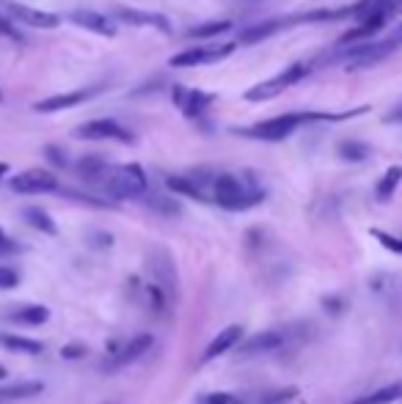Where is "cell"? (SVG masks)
<instances>
[{
  "label": "cell",
  "mask_w": 402,
  "mask_h": 404,
  "mask_svg": "<svg viewBox=\"0 0 402 404\" xmlns=\"http://www.w3.org/2000/svg\"><path fill=\"white\" fill-rule=\"evenodd\" d=\"M309 72H312V66H309V63H292V66H289V69H284L281 75H275V77H270V80H265V83H259V86H254V89L245 91V99H248V102L273 99V96H278L284 89H289V86L301 83Z\"/></svg>",
  "instance_id": "cell-3"
},
{
  "label": "cell",
  "mask_w": 402,
  "mask_h": 404,
  "mask_svg": "<svg viewBox=\"0 0 402 404\" xmlns=\"http://www.w3.org/2000/svg\"><path fill=\"white\" fill-rule=\"evenodd\" d=\"M292 22H295V20H292V17H287V20H268V22L251 25V28L240 31V36H237V45H243V47L259 45V42H265V39H270L273 33H278L281 28H289Z\"/></svg>",
  "instance_id": "cell-13"
},
{
  "label": "cell",
  "mask_w": 402,
  "mask_h": 404,
  "mask_svg": "<svg viewBox=\"0 0 402 404\" xmlns=\"http://www.w3.org/2000/svg\"><path fill=\"white\" fill-rule=\"evenodd\" d=\"M55 193H61L64 198H72V201H78V204H89V207H99V209H105V207H110V201H99V198H94V195H86V193H78V190H55Z\"/></svg>",
  "instance_id": "cell-29"
},
{
  "label": "cell",
  "mask_w": 402,
  "mask_h": 404,
  "mask_svg": "<svg viewBox=\"0 0 402 404\" xmlns=\"http://www.w3.org/2000/svg\"><path fill=\"white\" fill-rule=\"evenodd\" d=\"M116 20L135 25V28H157L160 33H171V22L163 14H152V11H138V8H116L113 11Z\"/></svg>",
  "instance_id": "cell-10"
},
{
  "label": "cell",
  "mask_w": 402,
  "mask_h": 404,
  "mask_svg": "<svg viewBox=\"0 0 402 404\" xmlns=\"http://www.w3.org/2000/svg\"><path fill=\"white\" fill-rule=\"evenodd\" d=\"M392 36H394V39H397V42H400V45H402V25H400V28H397V31H394V33H392Z\"/></svg>",
  "instance_id": "cell-39"
},
{
  "label": "cell",
  "mask_w": 402,
  "mask_h": 404,
  "mask_svg": "<svg viewBox=\"0 0 402 404\" xmlns=\"http://www.w3.org/2000/svg\"><path fill=\"white\" fill-rule=\"evenodd\" d=\"M25 220L34 225L36 231H42V234H50V237L58 234V225L52 223V218L47 215L45 209H39V207H28L25 209Z\"/></svg>",
  "instance_id": "cell-24"
},
{
  "label": "cell",
  "mask_w": 402,
  "mask_h": 404,
  "mask_svg": "<svg viewBox=\"0 0 402 404\" xmlns=\"http://www.w3.org/2000/svg\"><path fill=\"white\" fill-rule=\"evenodd\" d=\"M185 96H187V89H185V86H174V89H171V99H174V105H179V107H182Z\"/></svg>",
  "instance_id": "cell-37"
},
{
  "label": "cell",
  "mask_w": 402,
  "mask_h": 404,
  "mask_svg": "<svg viewBox=\"0 0 402 404\" xmlns=\"http://www.w3.org/2000/svg\"><path fill=\"white\" fill-rule=\"evenodd\" d=\"M386 121H389V124H400L402 121V105L397 107V110H392V113L386 116Z\"/></svg>",
  "instance_id": "cell-38"
},
{
  "label": "cell",
  "mask_w": 402,
  "mask_h": 404,
  "mask_svg": "<svg viewBox=\"0 0 402 404\" xmlns=\"http://www.w3.org/2000/svg\"><path fill=\"white\" fill-rule=\"evenodd\" d=\"M146 187H149V179H146L143 168L135 165V163H130V165H119V168H110L108 179L102 181L105 195L113 198V201L141 198V195L146 193Z\"/></svg>",
  "instance_id": "cell-2"
},
{
  "label": "cell",
  "mask_w": 402,
  "mask_h": 404,
  "mask_svg": "<svg viewBox=\"0 0 402 404\" xmlns=\"http://www.w3.org/2000/svg\"><path fill=\"white\" fill-rule=\"evenodd\" d=\"M402 399V382H392V385H383V388H375L372 394L361 396L353 404H394Z\"/></svg>",
  "instance_id": "cell-21"
},
{
  "label": "cell",
  "mask_w": 402,
  "mask_h": 404,
  "mask_svg": "<svg viewBox=\"0 0 402 404\" xmlns=\"http://www.w3.org/2000/svg\"><path fill=\"white\" fill-rule=\"evenodd\" d=\"M234 50H237V42H229V45H221V47H207V58H204V63H218V61L229 58Z\"/></svg>",
  "instance_id": "cell-30"
},
{
  "label": "cell",
  "mask_w": 402,
  "mask_h": 404,
  "mask_svg": "<svg viewBox=\"0 0 402 404\" xmlns=\"http://www.w3.org/2000/svg\"><path fill=\"white\" fill-rule=\"evenodd\" d=\"M213 193H215V204L231 209V212H240V209H251L257 204L265 201V190L259 187H245L243 179L231 177V174H221L213 181Z\"/></svg>",
  "instance_id": "cell-1"
},
{
  "label": "cell",
  "mask_w": 402,
  "mask_h": 404,
  "mask_svg": "<svg viewBox=\"0 0 402 404\" xmlns=\"http://www.w3.org/2000/svg\"><path fill=\"white\" fill-rule=\"evenodd\" d=\"M372 237L386 248V250H392V253H397L402 256V237H394V234H389V231H380V228H372Z\"/></svg>",
  "instance_id": "cell-28"
},
{
  "label": "cell",
  "mask_w": 402,
  "mask_h": 404,
  "mask_svg": "<svg viewBox=\"0 0 402 404\" xmlns=\"http://www.w3.org/2000/svg\"><path fill=\"white\" fill-rule=\"evenodd\" d=\"M281 344H284V336H281L278 330H265V333H257V336L240 341V344H237V352H240L243 358H251V355L273 352V350H278Z\"/></svg>",
  "instance_id": "cell-12"
},
{
  "label": "cell",
  "mask_w": 402,
  "mask_h": 404,
  "mask_svg": "<svg viewBox=\"0 0 402 404\" xmlns=\"http://www.w3.org/2000/svg\"><path fill=\"white\" fill-rule=\"evenodd\" d=\"M8 319L14 324H22V327H39L50 319V308L45 306H22V308H14Z\"/></svg>",
  "instance_id": "cell-18"
},
{
  "label": "cell",
  "mask_w": 402,
  "mask_h": 404,
  "mask_svg": "<svg viewBox=\"0 0 402 404\" xmlns=\"http://www.w3.org/2000/svg\"><path fill=\"white\" fill-rule=\"evenodd\" d=\"M96 93V89H78V91H64V93H55V96H47L39 99L34 105L36 113H58V110H66V107H78L83 105L86 99H91Z\"/></svg>",
  "instance_id": "cell-9"
},
{
  "label": "cell",
  "mask_w": 402,
  "mask_h": 404,
  "mask_svg": "<svg viewBox=\"0 0 402 404\" xmlns=\"http://www.w3.org/2000/svg\"><path fill=\"white\" fill-rule=\"evenodd\" d=\"M75 137L80 140H119V143H133V133L124 130L119 121L113 119H94V121H86L80 127L72 130Z\"/></svg>",
  "instance_id": "cell-4"
},
{
  "label": "cell",
  "mask_w": 402,
  "mask_h": 404,
  "mask_svg": "<svg viewBox=\"0 0 402 404\" xmlns=\"http://www.w3.org/2000/svg\"><path fill=\"white\" fill-rule=\"evenodd\" d=\"M204 58H207V47H190V50H185V52H177V55H171L168 66H174V69H185V66H199V63H204Z\"/></svg>",
  "instance_id": "cell-25"
},
{
  "label": "cell",
  "mask_w": 402,
  "mask_h": 404,
  "mask_svg": "<svg viewBox=\"0 0 402 404\" xmlns=\"http://www.w3.org/2000/svg\"><path fill=\"white\" fill-rule=\"evenodd\" d=\"M240 341H243V324H229V327H224V330H221V333L207 344V350H204L201 360L210 363V360L221 358V355H226L229 350H234Z\"/></svg>",
  "instance_id": "cell-11"
},
{
  "label": "cell",
  "mask_w": 402,
  "mask_h": 404,
  "mask_svg": "<svg viewBox=\"0 0 402 404\" xmlns=\"http://www.w3.org/2000/svg\"><path fill=\"white\" fill-rule=\"evenodd\" d=\"M166 187L174 193V195H185V198H193V201H207L201 184L196 179H187V177H168Z\"/></svg>",
  "instance_id": "cell-20"
},
{
  "label": "cell",
  "mask_w": 402,
  "mask_h": 404,
  "mask_svg": "<svg viewBox=\"0 0 402 404\" xmlns=\"http://www.w3.org/2000/svg\"><path fill=\"white\" fill-rule=\"evenodd\" d=\"M45 391V382L39 380H25V382H14V385H0V404H14L22 399H34Z\"/></svg>",
  "instance_id": "cell-15"
},
{
  "label": "cell",
  "mask_w": 402,
  "mask_h": 404,
  "mask_svg": "<svg viewBox=\"0 0 402 404\" xmlns=\"http://www.w3.org/2000/svg\"><path fill=\"white\" fill-rule=\"evenodd\" d=\"M0 380H6V366H0Z\"/></svg>",
  "instance_id": "cell-41"
},
{
  "label": "cell",
  "mask_w": 402,
  "mask_h": 404,
  "mask_svg": "<svg viewBox=\"0 0 402 404\" xmlns=\"http://www.w3.org/2000/svg\"><path fill=\"white\" fill-rule=\"evenodd\" d=\"M86 355V344H69L61 350V358L72 360V358H83Z\"/></svg>",
  "instance_id": "cell-36"
},
{
  "label": "cell",
  "mask_w": 402,
  "mask_h": 404,
  "mask_svg": "<svg viewBox=\"0 0 402 404\" xmlns=\"http://www.w3.org/2000/svg\"><path fill=\"white\" fill-rule=\"evenodd\" d=\"M149 269H152V275H155V283L166 292V294H171L174 289H177V267H174V262H171V256L166 253V250H152L149 253Z\"/></svg>",
  "instance_id": "cell-8"
},
{
  "label": "cell",
  "mask_w": 402,
  "mask_h": 404,
  "mask_svg": "<svg viewBox=\"0 0 402 404\" xmlns=\"http://www.w3.org/2000/svg\"><path fill=\"white\" fill-rule=\"evenodd\" d=\"M0 6L6 8L8 17H14L20 25H28V28L52 31V28L61 25L58 14H50V11H42V8H31V6H22V3H14V0H0Z\"/></svg>",
  "instance_id": "cell-5"
},
{
  "label": "cell",
  "mask_w": 402,
  "mask_h": 404,
  "mask_svg": "<svg viewBox=\"0 0 402 404\" xmlns=\"http://www.w3.org/2000/svg\"><path fill=\"white\" fill-rule=\"evenodd\" d=\"M108 174H110V165L99 154H89V157H83L78 163V177L83 181H89V184H102L108 179Z\"/></svg>",
  "instance_id": "cell-16"
},
{
  "label": "cell",
  "mask_w": 402,
  "mask_h": 404,
  "mask_svg": "<svg viewBox=\"0 0 402 404\" xmlns=\"http://www.w3.org/2000/svg\"><path fill=\"white\" fill-rule=\"evenodd\" d=\"M8 187L20 195H39V193H55L58 179H55V174H50L45 168H28L8 181Z\"/></svg>",
  "instance_id": "cell-6"
},
{
  "label": "cell",
  "mask_w": 402,
  "mask_h": 404,
  "mask_svg": "<svg viewBox=\"0 0 402 404\" xmlns=\"http://www.w3.org/2000/svg\"><path fill=\"white\" fill-rule=\"evenodd\" d=\"M400 181H402V165H392V168L383 174V179L378 181V190H375L378 201H392V195H394V190L400 187Z\"/></svg>",
  "instance_id": "cell-22"
},
{
  "label": "cell",
  "mask_w": 402,
  "mask_h": 404,
  "mask_svg": "<svg viewBox=\"0 0 402 404\" xmlns=\"http://www.w3.org/2000/svg\"><path fill=\"white\" fill-rule=\"evenodd\" d=\"M0 99H3V93H0Z\"/></svg>",
  "instance_id": "cell-43"
},
{
  "label": "cell",
  "mask_w": 402,
  "mask_h": 404,
  "mask_svg": "<svg viewBox=\"0 0 402 404\" xmlns=\"http://www.w3.org/2000/svg\"><path fill=\"white\" fill-rule=\"evenodd\" d=\"M201 404H240V399L234 394H210L201 399Z\"/></svg>",
  "instance_id": "cell-34"
},
{
  "label": "cell",
  "mask_w": 402,
  "mask_h": 404,
  "mask_svg": "<svg viewBox=\"0 0 402 404\" xmlns=\"http://www.w3.org/2000/svg\"><path fill=\"white\" fill-rule=\"evenodd\" d=\"M215 102V93H207V91H187V96H185V102H182V113L187 116V119H199L210 105Z\"/></svg>",
  "instance_id": "cell-19"
},
{
  "label": "cell",
  "mask_w": 402,
  "mask_h": 404,
  "mask_svg": "<svg viewBox=\"0 0 402 404\" xmlns=\"http://www.w3.org/2000/svg\"><path fill=\"white\" fill-rule=\"evenodd\" d=\"M3 239H8V237H6V234H3V228H0V242H3Z\"/></svg>",
  "instance_id": "cell-42"
},
{
  "label": "cell",
  "mask_w": 402,
  "mask_h": 404,
  "mask_svg": "<svg viewBox=\"0 0 402 404\" xmlns=\"http://www.w3.org/2000/svg\"><path fill=\"white\" fill-rule=\"evenodd\" d=\"M369 154H372V149L366 143H361V140H342L339 143V157L347 160V163H361Z\"/></svg>",
  "instance_id": "cell-26"
},
{
  "label": "cell",
  "mask_w": 402,
  "mask_h": 404,
  "mask_svg": "<svg viewBox=\"0 0 402 404\" xmlns=\"http://www.w3.org/2000/svg\"><path fill=\"white\" fill-rule=\"evenodd\" d=\"M0 347H6L8 352H22V355H39V352H45L42 341L25 338V336H14V333H0Z\"/></svg>",
  "instance_id": "cell-17"
},
{
  "label": "cell",
  "mask_w": 402,
  "mask_h": 404,
  "mask_svg": "<svg viewBox=\"0 0 402 404\" xmlns=\"http://www.w3.org/2000/svg\"><path fill=\"white\" fill-rule=\"evenodd\" d=\"M45 154H47V160H50L52 165H58V168H66V165H69V160H66V151H64L61 146H55V143L45 146Z\"/></svg>",
  "instance_id": "cell-31"
},
{
  "label": "cell",
  "mask_w": 402,
  "mask_h": 404,
  "mask_svg": "<svg viewBox=\"0 0 402 404\" xmlns=\"http://www.w3.org/2000/svg\"><path fill=\"white\" fill-rule=\"evenodd\" d=\"M69 20H72L75 25L86 28V31L99 33V36H116V28L108 22V17H102V14L91 11V8H78V11H72V14H69Z\"/></svg>",
  "instance_id": "cell-14"
},
{
  "label": "cell",
  "mask_w": 402,
  "mask_h": 404,
  "mask_svg": "<svg viewBox=\"0 0 402 404\" xmlns=\"http://www.w3.org/2000/svg\"><path fill=\"white\" fill-rule=\"evenodd\" d=\"M20 286V272L0 264V289H17Z\"/></svg>",
  "instance_id": "cell-32"
},
{
  "label": "cell",
  "mask_w": 402,
  "mask_h": 404,
  "mask_svg": "<svg viewBox=\"0 0 402 404\" xmlns=\"http://www.w3.org/2000/svg\"><path fill=\"white\" fill-rule=\"evenodd\" d=\"M0 33H3L6 39H11V42H22L20 31H17V28H14V25H11V22H8L3 14H0Z\"/></svg>",
  "instance_id": "cell-35"
},
{
  "label": "cell",
  "mask_w": 402,
  "mask_h": 404,
  "mask_svg": "<svg viewBox=\"0 0 402 404\" xmlns=\"http://www.w3.org/2000/svg\"><path fill=\"white\" fill-rule=\"evenodd\" d=\"M234 22L229 20H213V22H204V25H196L187 31V39H213V36H221L226 31H231Z\"/></svg>",
  "instance_id": "cell-23"
},
{
  "label": "cell",
  "mask_w": 402,
  "mask_h": 404,
  "mask_svg": "<svg viewBox=\"0 0 402 404\" xmlns=\"http://www.w3.org/2000/svg\"><path fill=\"white\" fill-rule=\"evenodd\" d=\"M6 174H8V165H6V163H0V179H3Z\"/></svg>",
  "instance_id": "cell-40"
},
{
  "label": "cell",
  "mask_w": 402,
  "mask_h": 404,
  "mask_svg": "<svg viewBox=\"0 0 402 404\" xmlns=\"http://www.w3.org/2000/svg\"><path fill=\"white\" fill-rule=\"evenodd\" d=\"M295 396H298V388H284V391H275V394H270V396L262 404H287V402H292Z\"/></svg>",
  "instance_id": "cell-33"
},
{
  "label": "cell",
  "mask_w": 402,
  "mask_h": 404,
  "mask_svg": "<svg viewBox=\"0 0 402 404\" xmlns=\"http://www.w3.org/2000/svg\"><path fill=\"white\" fill-rule=\"evenodd\" d=\"M155 341H152V336H146V333H141V336H135L130 341H124V344H119V350L110 355V358L105 360V371H119V368H124V366H130L135 360L141 358V355H146L149 352V347H152Z\"/></svg>",
  "instance_id": "cell-7"
},
{
  "label": "cell",
  "mask_w": 402,
  "mask_h": 404,
  "mask_svg": "<svg viewBox=\"0 0 402 404\" xmlns=\"http://www.w3.org/2000/svg\"><path fill=\"white\" fill-rule=\"evenodd\" d=\"M146 204H149V209H155V212H160V215H168V218H174V215L182 212V207H179L177 201H171V198H166V195H149Z\"/></svg>",
  "instance_id": "cell-27"
}]
</instances>
